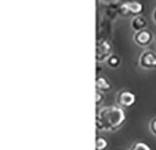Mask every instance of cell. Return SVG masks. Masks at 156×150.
Wrapping results in <instances>:
<instances>
[{"mask_svg":"<svg viewBox=\"0 0 156 150\" xmlns=\"http://www.w3.org/2000/svg\"><path fill=\"white\" fill-rule=\"evenodd\" d=\"M133 38H134L135 43L141 48L148 47L149 45L151 44V42L154 39L152 32L147 28L143 29V30H140V31H137V32H135Z\"/></svg>","mask_w":156,"mask_h":150,"instance_id":"cell-6","label":"cell"},{"mask_svg":"<svg viewBox=\"0 0 156 150\" xmlns=\"http://www.w3.org/2000/svg\"><path fill=\"white\" fill-rule=\"evenodd\" d=\"M123 1H129V0H123Z\"/></svg>","mask_w":156,"mask_h":150,"instance_id":"cell-16","label":"cell"},{"mask_svg":"<svg viewBox=\"0 0 156 150\" xmlns=\"http://www.w3.org/2000/svg\"><path fill=\"white\" fill-rule=\"evenodd\" d=\"M113 46L110 40L102 38L96 40V51H95V60L97 63L107 62L108 57L112 54Z\"/></svg>","mask_w":156,"mask_h":150,"instance_id":"cell-2","label":"cell"},{"mask_svg":"<svg viewBox=\"0 0 156 150\" xmlns=\"http://www.w3.org/2000/svg\"><path fill=\"white\" fill-rule=\"evenodd\" d=\"M104 100H105V93L96 90V92H95V105H96V107L100 106L104 102Z\"/></svg>","mask_w":156,"mask_h":150,"instance_id":"cell-12","label":"cell"},{"mask_svg":"<svg viewBox=\"0 0 156 150\" xmlns=\"http://www.w3.org/2000/svg\"><path fill=\"white\" fill-rule=\"evenodd\" d=\"M95 88L100 92L108 93L112 89V84L106 76L97 75L95 78Z\"/></svg>","mask_w":156,"mask_h":150,"instance_id":"cell-7","label":"cell"},{"mask_svg":"<svg viewBox=\"0 0 156 150\" xmlns=\"http://www.w3.org/2000/svg\"><path fill=\"white\" fill-rule=\"evenodd\" d=\"M138 65L143 70H156V53L151 50L142 52L138 58Z\"/></svg>","mask_w":156,"mask_h":150,"instance_id":"cell-5","label":"cell"},{"mask_svg":"<svg viewBox=\"0 0 156 150\" xmlns=\"http://www.w3.org/2000/svg\"><path fill=\"white\" fill-rule=\"evenodd\" d=\"M144 9V4L139 1H124L119 7V13L123 17L132 16L134 18L142 14Z\"/></svg>","mask_w":156,"mask_h":150,"instance_id":"cell-3","label":"cell"},{"mask_svg":"<svg viewBox=\"0 0 156 150\" xmlns=\"http://www.w3.org/2000/svg\"><path fill=\"white\" fill-rule=\"evenodd\" d=\"M103 3H106V4H110V3H115L117 0H100Z\"/></svg>","mask_w":156,"mask_h":150,"instance_id":"cell-15","label":"cell"},{"mask_svg":"<svg viewBox=\"0 0 156 150\" xmlns=\"http://www.w3.org/2000/svg\"><path fill=\"white\" fill-rule=\"evenodd\" d=\"M125 109L119 105H108L98 109L95 115V127L100 131L115 132L125 123Z\"/></svg>","mask_w":156,"mask_h":150,"instance_id":"cell-1","label":"cell"},{"mask_svg":"<svg viewBox=\"0 0 156 150\" xmlns=\"http://www.w3.org/2000/svg\"><path fill=\"white\" fill-rule=\"evenodd\" d=\"M128 150H152L151 147L143 141H136Z\"/></svg>","mask_w":156,"mask_h":150,"instance_id":"cell-11","label":"cell"},{"mask_svg":"<svg viewBox=\"0 0 156 150\" xmlns=\"http://www.w3.org/2000/svg\"><path fill=\"white\" fill-rule=\"evenodd\" d=\"M107 65L110 68V69H118V68L120 67L121 65V58L119 56H117V54H114L112 53L111 56L108 57V59L107 60Z\"/></svg>","mask_w":156,"mask_h":150,"instance_id":"cell-10","label":"cell"},{"mask_svg":"<svg viewBox=\"0 0 156 150\" xmlns=\"http://www.w3.org/2000/svg\"><path fill=\"white\" fill-rule=\"evenodd\" d=\"M149 129H150L151 132L154 136H156V116H154L153 118L151 119L150 124H149Z\"/></svg>","mask_w":156,"mask_h":150,"instance_id":"cell-13","label":"cell"},{"mask_svg":"<svg viewBox=\"0 0 156 150\" xmlns=\"http://www.w3.org/2000/svg\"><path fill=\"white\" fill-rule=\"evenodd\" d=\"M147 26H148V21L142 15L136 16L131 21V28L135 32H137V31H140V30L146 29Z\"/></svg>","mask_w":156,"mask_h":150,"instance_id":"cell-8","label":"cell"},{"mask_svg":"<svg viewBox=\"0 0 156 150\" xmlns=\"http://www.w3.org/2000/svg\"><path fill=\"white\" fill-rule=\"evenodd\" d=\"M151 17H152V20H153L154 24H156V8L153 9V11H152V13H151Z\"/></svg>","mask_w":156,"mask_h":150,"instance_id":"cell-14","label":"cell"},{"mask_svg":"<svg viewBox=\"0 0 156 150\" xmlns=\"http://www.w3.org/2000/svg\"><path fill=\"white\" fill-rule=\"evenodd\" d=\"M136 94L128 89H122L116 95V104L123 109H129L136 104Z\"/></svg>","mask_w":156,"mask_h":150,"instance_id":"cell-4","label":"cell"},{"mask_svg":"<svg viewBox=\"0 0 156 150\" xmlns=\"http://www.w3.org/2000/svg\"><path fill=\"white\" fill-rule=\"evenodd\" d=\"M109 142L102 135H97L95 138V150H108Z\"/></svg>","mask_w":156,"mask_h":150,"instance_id":"cell-9","label":"cell"}]
</instances>
